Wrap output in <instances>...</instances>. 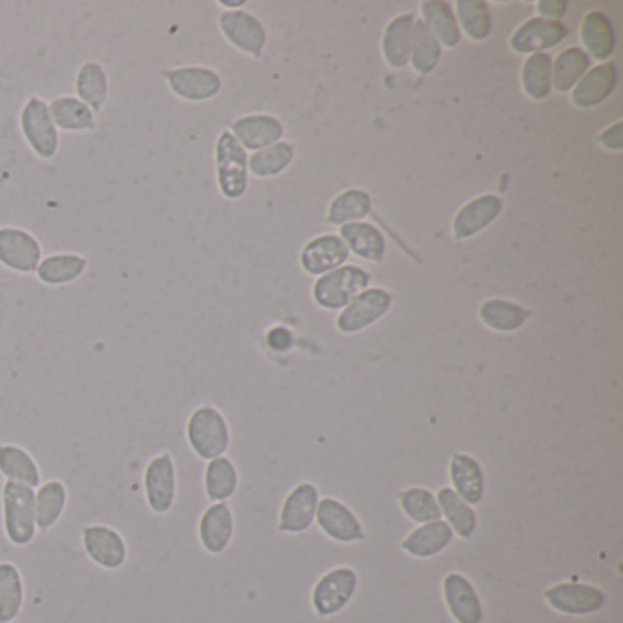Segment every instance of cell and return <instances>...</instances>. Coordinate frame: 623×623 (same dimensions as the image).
<instances>
[{
  "instance_id": "7402d4cb",
  "label": "cell",
  "mask_w": 623,
  "mask_h": 623,
  "mask_svg": "<svg viewBox=\"0 0 623 623\" xmlns=\"http://www.w3.org/2000/svg\"><path fill=\"white\" fill-rule=\"evenodd\" d=\"M76 98L81 99L88 109L98 115L109 103L110 79L107 68L99 61H87L76 73Z\"/></svg>"
},
{
  "instance_id": "5bb4252c",
  "label": "cell",
  "mask_w": 623,
  "mask_h": 623,
  "mask_svg": "<svg viewBox=\"0 0 623 623\" xmlns=\"http://www.w3.org/2000/svg\"><path fill=\"white\" fill-rule=\"evenodd\" d=\"M314 521L319 523L320 531L324 532L325 536L339 543H355L364 540V529L359 518L353 514V510L348 509L335 498H324L319 501Z\"/></svg>"
},
{
  "instance_id": "b9f144b4",
  "label": "cell",
  "mask_w": 623,
  "mask_h": 623,
  "mask_svg": "<svg viewBox=\"0 0 623 623\" xmlns=\"http://www.w3.org/2000/svg\"><path fill=\"white\" fill-rule=\"evenodd\" d=\"M371 211V198L364 191L342 192L333 200L328 211V223L331 225H345V223L361 222Z\"/></svg>"
},
{
  "instance_id": "8fae6325",
  "label": "cell",
  "mask_w": 623,
  "mask_h": 623,
  "mask_svg": "<svg viewBox=\"0 0 623 623\" xmlns=\"http://www.w3.org/2000/svg\"><path fill=\"white\" fill-rule=\"evenodd\" d=\"M356 572L350 566H336L333 571L325 572L314 585L313 607L320 616H333L351 602L355 594Z\"/></svg>"
},
{
  "instance_id": "cb8c5ba5",
  "label": "cell",
  "mask_w": 623,
  "mask_h": 623,
  "mask_svg": "<svg viewBox=\"0 0 623 623\" xmlns=\"http://www.w3.org/2000/svg\"><path fill=\"white\" fill-rule=\"evenodd\" d=\"M453 540V532L449 523L443 520L432 521L419 525L415 531L410 532L402 540V551L408 552L410 556L426 560V557L438 556L444 549H449Z\"/></svg>"
},
{
  "instance_id": "ab89813d",
  "label": "cell",
  "mask_w": 623,
  "mask_h": 623,
  "mask_svg": "<svg viewBox=\"0 0 623 623\" xmlns=\"http://www.w3.org/2000/svg\"><path fill=\"white\" fill-rule=\"evenodd\" d=\"M521 83L529 98L543 101L552 90V59L546 53L529 57L521 73Z\"/></svg>"
},
{
  "instance_id": "ee69618b",
  "label": "cell",
  "mask_w": 623,
  "mask_h": 623,
  "mask_svg": "<svg viewBox=\"0 0 623 623\" xmlns=\"http://www.w3.org/2000/svg\"><path fill=\"white\" fill-rule=\"evenodd\" d=\"M458 16L464 33L472 41H484L490 36L492 17H490L489 6L483 0H459Z\"/></svg>"
},
{
  "instance_id": "74e56055",
  "label": "cell",
  "mask_w": 623,
  "mask_h": 623,
  "mask_svg": "<svg viewBox=\"0 0 623 623\" xmlns=\"http://www.w3.org/2000/svg\"><path fill=\"white\" fill-rule=\"evenodd\" d=\"M589 64V56L582 48H566L552 64V87L560 93L571 92L587 73Z\"/></svg>"
},
{
  "instance_id": "7a4b0ae2",
  "label": "cell",
  "mask_w": 623,
  "mask_h": 623,
  "mask_svg": "<svg viewBox=\"0 0 623 623\" xmlns=\"http://www.w3.org/2000/svg\"><path fill=\"white\" fill-rule=\"evenodd\" d=\"M187 441L203 461L222 458L231 446V428L223 413L211 404H201L187 421Z\"/></svg>"
},
{
  "instance_id": "30bf717a",
  "label": "cell",
  "mask_w": 623,
  "mask_h": 623,
  "mask_svg": "<svg viewBox=\"0 0 623 623\" xmlns=\"http://www.w3.org/2000/svg\"><path fill=\"white\" fill-rule=\"evenodd\" d=\"M88 560L104 571H119L129 560V545L115 529L109 525H87L81 532Z\"/></svg>"
},
{
  "instance_id": "484cf974",
  "label": "cell",
  "mask_w": 623,
  "mask_h": 623,
  "mask_svg": "<svg viewBox=\"0 0 623 623\" xmlns=\"http://www.w3.org/2000/svg\"><path fill=\"white\" fill-rule=\"evenodd\" d=\"M48 110L59 132L79 134V132H90L98 127L96 113L76 96H57L48 103Z\"/></svg>"
},
{
  "instance_id": "d6986e66",
  "label": "cell",
  "mask_w": 623,
  "mask_h": 623,
  "mask_svg": "<svg viewBox=\"0 0 623 623\" xmlns=\"http://www.w3.org/2000/svg\"><path fill=\"white\" fill-rule=\"evenodd\" d=\"M350 257V249L342 242V238L335 234H324V237L314 238L300 257V263L304 268L305 273L313 277H322V274L331 273L345 263Z\"/></svg>"
},
{
  "instance_id": "603a6c76",
  "label": "cell",
  "mask_w": 623,
  "mask_h": 623,
  "mask_svg": "<svg viewBox=\"0 0 623 623\" xmlns=\"http://www.w3.org/2000/svg\"><path fill=\"white\" fill-rule=\"evenodd\" d=\"M500 198L492 197V194L475 198L458 212V217L453 220V237L455 240H469V238L475 237L490 223H494L495 218L500 217Z\"/></svg>"
},
{
  "instance_id": "5b68a950",
  "label": "cell",
  "mask_w": 623,
  "mask_h": 623,
  "mask_svg": "<svg viewBox=\"0 0 623 623\" xmlns=\"http://www.w3.org/2000/svg\"><path fill=\"white\" fill-rule=\"evenodd\" d=\"M370 285V274L356 265H344L331 273H325L313 285V299L320 308L336 311L344 310L356 294Z\"/></svg>"
},
{
  "instance_id": "f6af8a7d",
  "label": "cell",
  "mask_w": 623,
  "mask_h": 623,
  "mask_svg": "<svg viewBox=\"0 0 623 623\" xmlns=\"http://www.w3.org/2000/svg\"><path fill=\"white\" fill-rule=\"evenodd\" d=\"M268 344L274 351L289 350L293 345V335L285 328H274V330L269 331Z\"/></svg>"
},
{
  "instance_id": "6da1fadb",
  "label": "cell",
  "mask_w": 623,
  "mask_h": 623,
  "mask_svg": "<svg viewBox=\"0 0 623 623\" xmlns=\"http://www.w3.org/2000/svg\"><path fill=\"white\" fill-rule=\"evenodd\" d=\"M2 526L11 545L28 546L37 537L36 489L4 481L2 492Z\"/></svg>"
},
{
  "instance_id": "d590c367",
  "label": "cell",
  "mask_w": 623,
  "mask_h": 623,
  "mask_svg": "<svg viewBox=\"0 0 623 623\" xmlns=\"http://www.w3.org/2000/svg\"><path fill=\"white\" fill-rule=\"evenodd\" d=\"M480 319L490 330L510 333L525 325L526 320L531 319V311L510 300L490 299L481 304Z\"/></svg>"
},
{
  "instance_id": "3957f363",
  "label": "cell",
  "mask_w": 623,
  "mask_h": 623,
  "mask_svg": "<svg viewBox=\"0 0 623 623\" xmlns=\"http://www.w3.org/2000/svg\"><path fill=\"white\" fill-rule=\"evenodd\" d=\"M19 129L31 152L39 160L48 161L56 158L61 138L44 99L39 96L27 99L19 113Z\"/></svg>"
},
{
  "instance_id": "4316f807",
  "label": "cell",
  "mask_w": 623,
  "mask_h": 623,
  "mask_svg": "<svg viewBox=\"0 0 623 623\" xmlns=\"http://www.w3.org/2000/svg\"><path fill=\"white\" fill-rule=\"evenodd\" d=\"M616 84V67L605 62L585 73L572 92V103L577 109H594L611 96Z\"/></svg>"
},
{
  "instance_id": "ffe728a7",
  "label": "cell",
  "mask_w": 623,
  "mask_h": 623,
  "mask_svg": "<svg viewBox=\"0 0 623 623\" xmlns=\"http://www.w3.org/2000/svg\"><path fill=\"white\" fill-rule=\"evenodd\" d=\"M444 600L450 613L458 623H481L483 607L474 585L459 572H452L444 577Z\"/></svg>"
},
{
  "instance_id": "e575fe53",
  "label": "cell",
  "mask_w": 623,
  "mask_h": 623,
  "mask_svg": "<svg viewBox=\"0 0 623 623\" xmlns=\"http://www.w3.org/2000/svg\"><path fill=\"white\" fill-rule=\"evenodd\" d=\"M413 22V16H399L388 24L382 39V52L390 67L404 68L410 62Z\"/></svg>"
},
{
  "instance_id": "1f68e13d",
  "label": "cell",
  "mask_w": 623,
  "mask_h": 623,
  "mask_svg": "<svg viewBox=\"0 0 623 623\" xmlns=\"http://www.w3.org/2000/svg\"><path fill=\"white\" fill-rule=\"evenodd\" d=\"M583 52L591 53L597 61H605L614 52V30L607 16L602 11H589L583 17L582 31Z\"/></svg>"
},
{
  "instance_id": "9c48e42d",
  "label": "cell",
  "mask_w": 623,
  "mask_h": 623,
  "mask_svg": "<svg viewBox=\"0 0 623 623\" xmlns=\"http://www.w3.org/2000/svg\"><path fill=\"white\" fill-rule=\"evenodd\" d=\"M392 294L381 288L364 289L356 294L350 304L345 305L336 319L340 333L353 335L375 324L392 308Z\"/></svg>"
},
{
  "instance_id": "7c38bea8",
  "label": "cell",
  "mask_w": 623,
  "mask_h": 623,
  "mask_svg": "<svg viewBox=\"0 0 623 623\" xmlns=\"http://www.w3.org/2000/svg\"><path fill=\"white\" fill-rule=\"evenodd\" d=\"M319 489L313 483H300L289 492L280 510L279 529L285 534H302L310 531L316 520Z\"/></svg>"
},
{
  "instance_id": "2e32d148",
  "label": "cell",
  "mask_w": 623,
  "mask_h": 623,
  "mask_svg": "<svg viewBox=\"0 0 623 623\" xmlns=\"http://www.w3.org/2000/svg\"><path fill=\"white\" fill-rule=\"evenodd\" d=\"M569 36L565 24L560 21H549L543 17H534L525 24H521L510 39V47L515 53H541L557 47Z\"/></svg>"
},
{
  "instance_id": "c3c4849f",
  "label": "cell",
  "mask_w": 623,
  "mask_h": 623,
  "mask_svg": "<svg viewBox=\"0 0 623 623\" xmlns=\"http://www.w3.org/2000/svg\"><path fill=\"white\" fill-rule=\"evenodd\" d=\"M220 4L229 6V8H240V6H243V2L240 0V2H220Z\"/></svg>"
},
{
  "instance_id": "44dd1931",
  "label": "cell",
  "mask_w": 623,
  "mask_h": 623,
  "mask_svg": "<svg viewBox=\"0 0 623 623\" xmlns=\"http://www.w3.org/2000/svg\"><path fill=\"white\" fill-rule=\"evenodd\" d=\"M453 492L469 505H480L484 495V472L478 459L470 453H453L450 461Z\"/></svg>"
},
{
  "instance_id": "ba28073f",
  "label": "cell",
  "mask_w": 623,
  "mask_h": 623,
  "mask_svg": "<svg viewBox=\"0 0 623 623\" xmlns=\"http://www.w3.org/2000/svg\"><path fill=\"white\" fill-rule=\"evenodd\" d=\"M42 260L41 242L22 227H0V265L11 273H36Z\"/></svg>"
},
{
  "instance_id": "e0dca14e",
  "label": "cell",
  "mask_w": 623,
  "mask_h": 623,
  "mask_svg": "<svg viewBox=\"0 0 623 623\" xmlns=\"http://www.w3.org/2000/svg\"><path fill=\"white\" fill-rule=\"evenodd\" d=\"M234 536V514L227 503H212L201 514L198 537L203 549L212 556L223 554Z\"/></svg>"
},
{
  "instance_id": "7dc6e473",
  "label": "cell",
  "mask_w": 623,
  "mask_h": 623,
  "mask_svg": "<svg viewBox=\"0 0 623 623\" xmlns=\"http://www.w3.org/2000/svg\"><path fill=\"white\" fill-rule=\"evenodd\" d=\"M600 143L609 150H622L623 149V138H622V123H616L614 127H609L607 130H603L600 134Z\"/></svg>"
},
{
  "instance_id": "836d02e7",
  "label": "cell",
  "mask_w": 623,
  "mask_h": 623,
  "mask_svg": "<svg viewBox=\"0 0 623 623\" xmlns=\"http://www.w3.org/2000/svg\"><path fill=\"white\" fill-rule=\"evenodd\" d=\"M435 498H438L441 515L449 523L453 534H458L463 540L474 536L478 531V514L472 505L461 500L450 486L439 490Z\"/></svg>"
},
{
  "instance_id": "d4e9b609",
  "label": "cell",
  "mask_w": 623,
  "mask_h": 623,
  "mask_svg": "<svg viewBox=\"0 0 623 623\" xmlns=\"http://www.w3.org/2000/svg\"><path fill=\"white\" fill-rule=\"evenodd\" d=\"M88 258L78 253H53L42 257L36 277L39 282L50 288H62L73 283L87 273Z\"/></svg>"
},
{
  "instance_id": "7bdbcfd3",
  "label": "cell",
  "mask_w": 623,
  "mask_h": 623,
  "mask_svg": "<svg viewBox=\"0 0 623 623\" xmlns=\"http://www.w3.org/2000/svg\"><path fill=\"white\" fill-rule=\"evenodd\" d=\"M294 158L293 144L279 141L269 149L254 152L249 160V172L257 178H271L288 169Z\"/></svg>"
},
{
  "instance_id": "f35d334b",
  "label": "cell",
  "mask_w": 623,
  "mask_h": 623,
  "mask_svg": "<svg viewBox=\"0 0 623 623\" xmlns=\"http://www.w3.org/2000/svg\"><path fill=\"white\" fill-rule=\"evenodd\" d=\"M399 506L402 512L419 525L432 523L443 518L439 509L438 498L423 486H410L399 494Z\"/></svg>"
},
{
  "instance_id": "ac0fdd59",
  "label": "cell",
  "mask_w": 623,
  "mask_h": 623,
  "mask_svg": "<svg viewBox=\"0 0 623 623\" xmlns=\"http://www.w3.org/2000/svg\"><path fill=\"white\" fill-rule=\"evenodd\" d=\"M229 132L237 138L238 143L242 144L243 150L260 152L279 143L283 135V127L279 119L257 113V115L234 119Z\"/></svg>"
},
{
  "instance_id": "9a60e30c",
  "label": "cell",
  "mask_w": 623,
  "mask_h": 623,
  "mask_svg": "<svg viewBox=\"0 0 623 623\" xmlns=\"http://www.w3.org/2000/svg\"><path fill=\"white\" fill-rule=\"evenodd\" d=\"M545 597L552 609L572 616L596 613L605 605V594L587 583H557L546 589Z\"/></svg>"
},
{
  "instance_id": "52a82bcc",
  "label": "cell",
  "mask_w": 623,
  "mask_h": 623,
  "mask_svg": "<svg viewBox=\"0 0 623 623\" xmlns=\"http://www.w3.org/2000/svg\"><path fill=\"white\" fill-rule=\"evenodd\" d=\"M167 87L175 98L187 103H203L222 92V78L212 68L178 67L165 68L161 72Z\"/></svg>"
},
{
  "instance_id": "bcb514c9",
  "label": "cell",
  "mask_w": 623,
  "mask_h": 623,
  "mask_svg": "<svg viewBox=\"0 0 623 623\" xmlns=\"http://www.w3.org/2000/svg\"><path fill=\"white\" fill-rule=\"evenodd\" d=\"M537 11H540L543 19H549V21H556L560 17L565 16L566 2L563 0H541L537 2Z\"/></svg>"
},
{
  "instance_id": "f1b7e54d",
  "label": "cell",
  "mask_w": 623,
  "mask_h": 623,
  "mask_svg": "<svg viewBox=\"0 0 623 623\" xmlns=\"http://www.w3.org/2000/svg\"><path fill=\"white\" fill-rule=\"evenodd\" d=\"M68 489L67 484L59 480L47 481L37 486L36 490V515L37 531H52L53 526L61 521L67 512Z\"/></svg>"
},
{
  "instance_id": "8992f818",
  "label": "cell",
  "mask_w": 623,
  "mask_h": 623,
  "mask_svg": "<svg viewBox=\"0 0 623 623\" xmlns=\"http://www.w3.org/2000/svg\"><path fill=\"white\" fill-rule=\"evenodd\" d=\"M143 492L147 506L155 515L169 514L178 500V469L169 452L150 459L143 472Z\"/></svg>"
},
{
  "instance_id": "83f0119b",
  "label": "cell",
  "mask_w": 623,
  "mask_h": 623,
  "mask_svg": "<svg viewBox=\"0 0 623 623\" xmlns=\"http://www.w3.org/2000/svg\"><path fill=\"white\" fill-rule=\"evenodd\" d=\"M0 475L11 483L41 486L42 474L36 458L19 444H0Z\"/></svg>"
},
{
  "instance_id": "277c9868",
  "label": "cell",
  "mask_w": 623,
  "mask_h": 623,
  "mask_svg": "<svg viewBox=\"0 0 623 623\" xmlns=\"http://www.w3.org/2000/svg\"><path fill=\"white\" fill-rule=\"evenodd\" d=\"M217 178L227 200H240L248 191V152L229 130H223L217 141Z\"/></svg>"
},
{
  "instance_id": "d6a6232c",
  "label": "cell",
  "mask_w": 623,
  "mask_h": 623,
  "mask_svg": "<svg viewBox=\"0 0 623 623\" xmlns=\"http://www.w3.org/2000/svg\"><path fill=\"white\" fill-rule=\"evenodd\" d=\"M24 580L16 563H0V623H11L19 619L24 607Z\"/></svg>"
},
{
  "instance_id": "60d3db41",
  "label": "cell",
  "mask_w": 623,
  "mask_h": 623,
  "mask_svg": "<svg viewBox=\"0 0 623 623\" xmlns=\"http://www.w3.org/2000/svg\"><path fill=\"white\" fill-rule=\"evenodd\" d=\"M441 59V44L433 37L432 31L428 30L423 21L413 22L412 30V61L415 72L428 76L438 68Z\"/></svg>"
},
{
  "instance_id": "4dcf8cb0",
  "label": "cell",
  "mask_w": 623,
  "mask_h": 623,
  "mask_svg": "<svg viewBox=\"0 0 623 623\" xmlns=\"http://www.w3.org/2000/svg\"><path fill=\"white\" fill-rule=\"evenodd\" d=\"M237 464L231 459L222 458L207 461L205 475H203V489H205L207 500L212 503H225L237 494L238 490Z\"/></svg>"
},
{
  "instance_id": "f546056e",
  "label": "cell",
  "mask_w": 623,
  "mask_h": 623,
  "mask_svg": "<svg viewBox=\"0 0 623 623\" xmlns=\"http://www.w3.org/2000/svg\"><path fill=\"white\" fill-rule=\"evenodd\" d=\"M340 237L348 249L368 262H382L386 254V238L370 223H345L340 229Z\"/></svg>"
},
{
  "instance_id": "4fadbf2b",
  "label": "cell",
  "mask_w": 623,
  "mask_h": 623,
  "mask_svg": "<svg viewBox=\"0 0 623 623\" xmlns=\"http://www.w3.org/2000/svg\"><path fill=\"white\" fill-rule=\"evenodd\" d=\"M220 30L227 41L231 42L232 47L238 48L240 52L248 53L251 57L262 56L268 36L263 30L262 22L258 21L257 17L251 16L248 11L229 10L223 11L220 19H218Z\"/></svg>"
},
{
  "instance_id": "8d00e7d4",
  "label": "cell",
  "mask_w": 623,
  "mask_h": 623,
  "mask_svg": "<svg viewBox=\"0 0 623 623\" xmlns=\"http://www.w3.org/2000/svg\"><path fill=\"white\" fill-rule=\"evenodd\" d=\"M421 13H423V22L428 30L432 31L439 42H443L446 48L458 47L461 42V30H459L458 19L453 16L449 2L424 0L421 4Z\"/></svg>"
}]
</instances>
